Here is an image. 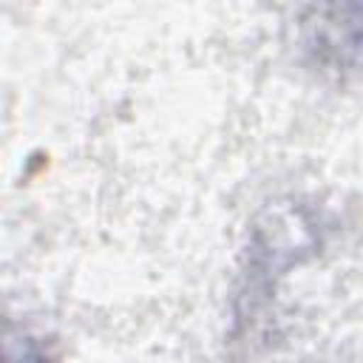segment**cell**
<instances>
[{"instance_id":"1","label":"cell","mask_w":363,"mask_h":363,"mask_svg":"<svg viewBox=\"0 0 363 363\" xmlns=\"http://www.w3.org/2000/svg\"><path fill=\"white\" fill-rule=\"evenodd\" d=\"M0 363H62L54 340L31 320L0 306Z\"/></svg>"}]
</instances>
